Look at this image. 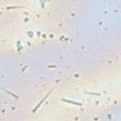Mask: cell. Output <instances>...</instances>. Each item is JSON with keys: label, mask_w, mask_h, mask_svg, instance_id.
<instances>
[{"label": "cell", "mask_w": 121, "mask_h": 121, "mask_svg": "<svg viewBox=\"0 0 121 121\" xmlns=\"http://www.w3.org/2000/svg\"><path fill=\"white\" fill-rule=\"evenodd\" d=\"M52 91H53V89H51V90H50V91H49V92H48V93L45 95V96H44V97H43V99H42V100H41V101H40V102L37 104V106H36V107L33 109V112H36V111H37V110H38V109L41 107V105H42V104H43V102L46 100V98H47V97L50 95V94L52 93Z\"/></svg>", "instance_id": "6da1fadb"}, {"label": "cell", "mask_w": 121, "mask_h": 121, "mask_svg": "<svg viewBox=\"0 0 121 121\" xmlns=\"http://www.w3.org/2000/svg\"><path fill=\"white\" fill-rule=\"evenodd\" d=\"M63 102H66V103H70V104H73V105H77V106H82V104L80 102H78V101H72V100H67V99H62Z\"/></svg>", "instance_id": "7a4b0ae2"}]
</instances>
